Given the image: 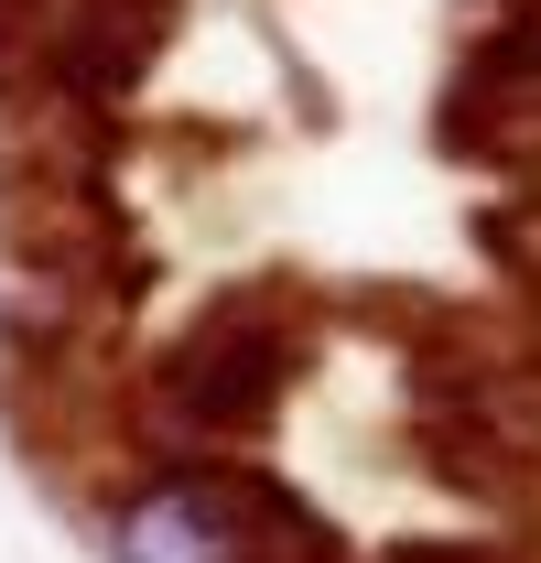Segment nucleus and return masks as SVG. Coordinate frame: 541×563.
I'll return each instance as SVG.
<instances>
[{
	"label": "nucleus",
	"instance_id": "f257e3e1",
	"mask_svg": "<svg viewBox=\"0 0 541 563\" xmlns=\"http://www.w3.org/2000/svg\"><path fill=\"white\" fill-rule=\"evenodd\" d=\"M281 379H292V347H281V325L250 314V303H217L185 347L163 357V379H152V401L174 433H261L281 412Z\"/></svg>",
	"mask_w": 541,
	"mask_h": 563
},
{
	"label": "nucleus",
	"instance_id": "f03ea898",
	"mask_svg": "<svg viewBox=\"0 0 541 563\" xmlns=\"http://www.w3.org/2000/svg\"><path fill=\"white\" fill-rule=\"evenodd\" d=\"M250 542H261V477L239 466H174L109 531L120 563H250Z\"/></svg>",
	"mask_w": 541,
	"mask_h": 563
},
{
	"label": "nucleus",
	"instance_id": "7ed1b4c3",
	"mask_svg": "<svg viewBox=\"0 0 541 563\" xmlns=\"http://www.w3.org/2000/svg\"><path fill=\"white\" fill-rule=\"evenodd\" d=\"M390 563H509V553H487V542H401Z\"/></svg>",
	"mask_w": 541,
	"mask_h": 563
}]
</instances>
